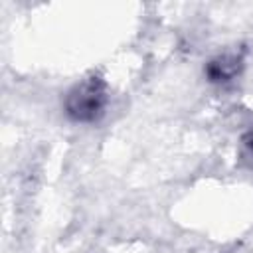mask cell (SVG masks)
Masks as SVG:
<instances>
[{"instance_id": "3957f363", "label": "cell", "mask_w": 253, "mask_h": 253, "mask_svg": "<svg viewBox=\"0 0 253 253\" xmlns=\"http://www.w3.org/2000/svg\"><path fill=\"white\" fill-rule=\"evenodd\" d=\"M239 158L247 168L253 170V125L239 138Z\"/></svg>"}, {"instance_id": "7a4b0ae2", "label": "cell", "mask_w": 253, "mask_h": 253, "mask_svg": "<svg viewBox=\"0 0 253 253\" xmlns=\"http://www.w3.org/2000/svg\"><path fill=\"white\" fill-rule=\"evenodd\" d=\"M241 69H243V53L241 51H223V53L213 55L206 63L204 73L210 83L227 85L233 79H237Z\"/></svg>"}, {"instance_id": "6da1fadb", "label": "cell", "mask_w": 253, "mask_h": 253, "mask_svg": "<svg viewBox=\"0 0 253 253\" xmlns=\"http://www.w3.org/2000/svg\"><path fill=\"white\" fill-rule=\"evenodd\" d=\"M107 101L109 95L105 79L99 75H89L65 93L63 111L73 123L93 125L105 115Z\"/></svg>"}]
</instances>
